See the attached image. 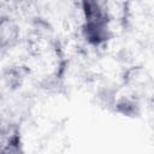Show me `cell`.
<instances>
[{"mask_svg":"<svg viewBox=\"0 0 154 154\" xmlns=\"http://www.w3.org/2000/svg\"><path fill=\"white\" fill-rule=\"evenodd\" d=\"M83 24L81 32L90 46L100 47L111 38L109 14L102 0H81Z\"/></svg>","mask_w":154,"mask_h":154,"instance_id":"6da1fadb","label":"cell"},{"mask_svg":"<svg viewBox=\"0 0 154 154\" xmlns=\"http://www.w3.org/2000/svg\"><path fill=\"white\" fill-rule=\"evenodd\" d=\"M117 111L124 116H137L138 103L132 97H122L116 102Z\"/></svg>","mask_w":154,"mask_h":154,"instance_id":"7a4b0ae2","label":"cell"}]
</instances>
